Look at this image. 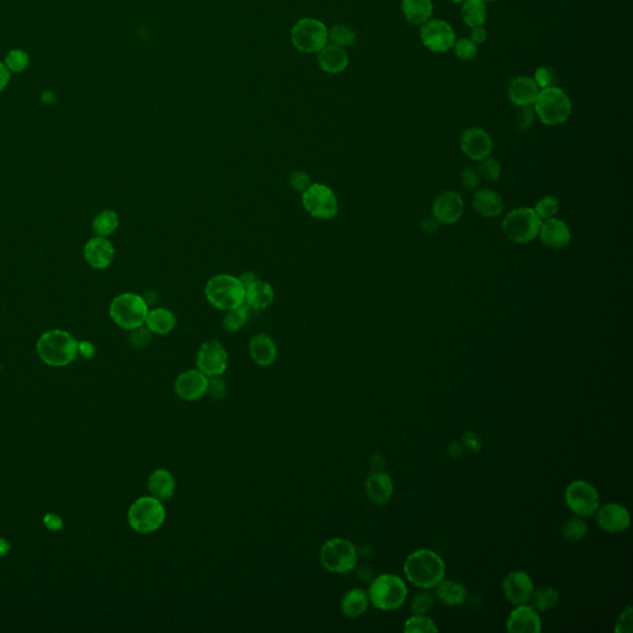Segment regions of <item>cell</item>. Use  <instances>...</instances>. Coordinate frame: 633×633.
<instances>
[{"label":"cell","mask_w":633,"mask_h":633,"mask_svg":"<svg viewBox=\"0 0 633 633\" xmlns=\"http://www.w3.org/2000/svg\"><path fill=\"white\" fill-rule=\"evenodd\" d=\"M404 571L409 583L421 589H433L445 576V564L435 552L418 549L407 557Z\"/></svg>","instance_id":"6da1fadb"},{"label":"cell","mask_w":633,"mask_h":633,"mask_svg":"<svg viewBox=\"0 0 633 633\" xmlns=\"http://www.w3.org/2000/svg\"><path fill=\"white\" fill-rule=\"evenodd\" d=\"M533 109L542 124L558 127L568 122L573 112V104L564 89L553 86L540 91L533 103Z\"/></svg>","instance_id":"7a4b0ae2"},{"label":"cell","mask_w":633,"mask_h":633,"mask_svg":"<svg viewBox=\"0 0 633 633\" xmlns=\"http://www.w3.org/2000/svg\"><path fill=\"white\" fill-rule=\"evenodd\" d=\"M36 350L45 364L56 367L66 366L79 354V341L67 331H46L38 341Z\"/></svg>","instance_id":"3957f363"},{"label":"cell","mask_w":633,"mask_h":633,"mask_svg":"<svg viewBox=\"0 0 633 633\" xmlns=\"http://www.w3.org/2000/svg\"><path fill=\"white\" fill-rule=\"evenodd\" d=\"M409 589L399 576L394 574H381L372 580L367 596L376 609L382 611H394L404 604Z\"/></svg>","instance_id":"277c9868"},{"label":"cell","mask_w":633,"mask_h":633,"mask_svg":"<svg viewBox=\"0 0 633 633\" xmlns=\"http://www.w3.org/2000/svg\"><path fill=\"white\" fill-rule=\"evenodd\" d=\"M205 297L219 311H230L245 303V287L238 278L217 275L205 286Z\"/></svg>","instance_id":"5b68a950"},{"label":"cell","mask_w":633,"mask_h":633,"mask_svg":"<svg viewBox=\"0 0 633 633\" xmlns=\"http://www.w3.org/2000/svg\"><path fill=\"white\" fill-rule=\"evenodd\" d=\"M166 520L162 501L154 496L137 498L127 511V522L134 531L142 535L156 532Z\"/></svg>","instance_id":"8992f818"},{"label":"cell","mask_w":633,"mask_h":633,"mask_svg":"<svg viewBox=\"0 0 633 633\" xmlns=\"http://www.w3.org/2000/svg\"><path fill=\"white\" fill-rule=\"evenodd\" d=\"M542 219L533 208L521 207L507 213L502 220V232L517 244H528L538 238Z\"/></svg>","instance_id":"52a82bcc"},{"label":"cell","mask_w":633,"mask_h":633,"mask_svg":"<svg viewBox=\"0 0 633 633\" xmlns=\"http://www.w3.org/2000/svg\"><path fill=\"white\" fill-rule=\"evenodd\" d=\"M109 313L117 326L132 331L144 326L149 313V304L139 295L122 293L113 300Z\"/></svg>","instance_id":"ba28073f"},{"label":"cell","mask_w":633,"mask_h":633,"mask_svg":"<svg viewBox=\"0 0 633 633\" xmlns=\"http://www.w3.org/2000/svg\"><path fill=\"white\" fill-rule=\"evenodd\" d=\"M319 560L328 571L346 574L358 564V551L349 540L331 538L321 546Z\"/></svg>","instance_id":"9c48e42d"},{"label":"cell","mask_w":633,"mask_h":633,"mask_svg":"<svg viewBox=\"0 0 633 633\" xmlns=\"http://www.w3.org/2000/svg\"><path fill=\"white\" fill-rule=\"evenodd\" d=\"M291 38L298 51L318 52L328 42V29L319 20L303 18L293 26Z\"/></svg>","instance_id":"30bf717a"},{"label":"cell","mask_w":633,"mask_h":633,"mask_svg":"<svg viewBox=\"0 0 633 633\" xmlns=\"http://www.w3.org/2000/svg\"><path fill=\"white\" fill-rule=\"evenodd\" d=\"M565 503L576 516L590 517L600 507L598 489L585 480L570 482L565 489Z\"/></svg>","instance_id":"8fae6325"},{"label":"cell","mask_w":633,"mask_h":633,"mask_svg":"<svg viewBox=\"0 0 633 633\" xmlns=\"http://www.w3.org/2000/svg\"><path fill=\"white\" fill-rule=\"evenodd\" d=\"M302 205L308 215L318 219H331L339 210L336 193L321 183H313L303 192Z\"/></svg>","instance_id":"7c38bea8"},{"label":"cell","mask_w":633,"mask_h":633,"mask_svg":"<svg viewBox=\"0 0 633 633\" xmlns=\"http://www.w3.org/2000/svg\"><path fill=\"white\" fill-rule=\"evenodd\" d=\"M419 38L426 49L434 54H445L453 50L457 34L448 21L430 19L421 26Z\"/></svg>","instance_id":"4fadbf2b"},{"label":"cell","mask_w":633,"mask_h":633,"mask_svg":"<svg viewBox=\"0 0 633 633\" xmlns=\"http://www.w3.org/2000/svg\"><path fill=\"white\" fill-rule=\"evenodd\" d=\"M197 367L208 377L224 374L228 367V353L218 341H208L197 353Z\"/></svg>","instance_id":"5bb4252c"},{"label":"cell","mask_w":633,"mask_h":633,"mask_svg":"<svg viewBox=\"0 0 633 633\" xmlns=\"http://www.w3.org/2000/svg\"><path fill=\"white\" fill-rule=\"evenodd\" d=\"M492 147L494 144L490 134L482 127H468L460 137V150L472 161L480 162L490 156Z\"/></svg>","instance_id":"9a60e30c"},{"label":"cell","mask_w":633,"mask_h":633,"mask_svg":"<svg viewBox=\"0 0 633 633\" xmlns=\"http://www.w3.org/2000/svg\"><path fill=\"white\" fill-rule=\"evenodd\" d=\"M464 200L455 190H445L434 200L432 215L440 224L458 223L463 217Z\"/></svg>","instance_id":"2e32d148"},{"label":"cell","mask_w":633,"mask_h":633,"mask_svg":"<svg viewBox=\"0 0 633 633\" xmlns=\"http://www.w3.org/2000/svg\"><path fill=\"white\" fill-rule=\"evenodd\" d=\"M503 595L510 604H527L531 599L532 593L535 590V584L531 576L526 571L515 570L506 575L502 581Z\"/></svg>","instance_id":"e0dca14e"},{"label":"cell","mask_w":633,"mask_h":633,"mask_svg":"<svg viewBox=\"0 0 633 633\" xmlns=\"http://www.w3.org/2000/svg\"><path fill=\"white\" fill-rule=\"evenodd\" d=\"M596 522L603 531L608 533H622L631 525L629 512L624 505L610 502L596 510Z\"/></svg>","instance_id":"ac0fdd59"},{"label":"cell","mask_w":633,"mask_h":633,"mask_svg":"<svg viewBox=\"0 0 633 633\" xmlns=\"http://www.w3.org/2000/svg\"><path fill=\"white\" fill-rule=\"evenodd\" d=\"M208 381L210 377L198 369L185 371L176 379V394L185 401H197L207 395Z\"/></svg>","instance_id":"d6986e66"},{"label":"cell","mask_w":633,"mask_h":633,"mask_svg":"<svg viewBox=\"0 0 633 633\" xmlns=\"http://www.w3.org/2000/svg\"><path fill=\"white\" fill-rule=\"evenodd\" d=\"M506 629L511 633H540L542 631L541 616L532 606L517 605L507 619Z\"/></svg>","instance_id":"ffe728a7"},{"label":"cell","mask_w":633,"mask_h":633,"mask_svg":"<svg viewBox=\"0 0 633 633\" xmlns=\"http://www.w3.org/2000/svg\"><path fill=\"white\" fill-rule=\"evenodd\" d=\"M538 236L541 238L542 243L548 248L559 250L569 245L571 232L569 225L566 224L564 220L553 217L549 219L542 220Z\"/></svg>","instance_id":"44dd1931"},{"label":"cell","mask_w":633,"mask_h":633,"mask_svg":"<svg viewBox=\"0 0 633 633\" xmlns=\"http://www.w3.org/2000/svg\"><path fill=\"white\" fill-rule=\"evenodd\" d=\"M540 91L541 89L537 86L533 77L518 76L508 84L507 97L517 107L533 106Z\"/></svg>","instance_id":"7402d4cb"},{"label":"cell","mask_w":633,"mask_h":633,"mask_svg":"<svg viewBox=\"0 0 633 633\" xmlns=\"http://www.w3.org/2000/svg\"><path fill=\"white\" fill-rule=\"evenodd\" d=\"M84 258L92 268H107L114 258L112 243L104 236L91 239L84 246Z\"/></svg>","instance_id":"603a6c76"},{"label":"cell","mask_w":633,"mask_h":633,"mask_svg":"<svg viewBox=\"0 0 633 633\" xmlns=\"http://www.w3.org/2000/svg\"><path fill=\"white\" fill-rule=\"evenodd\" d=\"M249 353L253 363L263 367L273 365L278 358V348L275 341L265 333H258L253 336L249 344Z\"/></svg>","instance_id":"cb8c5ba5"},{"label":"cell","mask_w":633,"mask_h":633,"mask_svg":"<svg viewBox=\"0 0 633 633\" xmlns=\"http://www.w3.org/2000/svg\"><path fill=\"white\" fill-rule=\"evenodd\" d=\"M366 495L376 505H385L390 501L394 492V481L385 472H375L367 477L365 484Z\"/></svg>","instance_id":"d4e9b609"},{"label":"cell","mask_w":633,"mask_h":633,"mask_svg":"<svg viewBox=\"0 0 633 633\" xmlns=\"http://www.w3.org/2000/svg\"><path fill=\"white\" fill-rule=\"evenodd\" d=\"M318 64L326 74H341L348 67L349 57L339 46L326 45L318 51Z\"/></svg>","instance_id":"484cf974"},{"label":"cell","mask_w":633,"mask_h":633,"mask_svg":"<svg viewBox=\"0 0 633 633\" xmlns=\"http://www.w3.org/2000/svg\"><path fill=\"white\" fill-rule=\"evenodd\" d=\"M472 203L474 210L484 218H496L498 215H501L503 210L501 195L489 188L477 190L474 195Z\"/></svg>","instance_id":"4316f807"},{"label":"cell","mask_w":633,"mask_h":633,"mask_svg":"<svg viewBox=\"0 0 633 633\" xmlns=\"http://www.w3.org/2000/svg\"><path fill=\"white\" fill-rule=\"evenodd\" d=\"M275 300V292L271 285L256 280L245 287V304L255 311H263L270 307Z\"/></svg>","instance_id":"83f0119b"},{"label":"cell","mask_w":633,"mask_h":633,"mask_svg":"<svg viewBox=\"0 0 633 633\" xmlns=\"http://www.w3.org/2000/svg\"><path fill=\"white\" fill-rule=\"evenodd\" d=\"M147 489L152 496L156 497L160 501L170 500L175 495V477L166 469H157L149 477Z\"/></svg>","instance_id":"f1b7e54d"},{"label":"cell","mask_w":633,"mask_h":633,"mask_svg":"<svg viewBox=\"0 0 633 633\" xmlns=\"http://www.w3.org/2000/svg\"><path fill=\"white\" fill-rule=\"evenodd\" d=\"M401 11L409 24L422 26L433 16V3L432 0H401Z\"/></svg>","instance_id":"f546056e"},{"label":"cell","mask_w":633,"mask_h":633,"mask_svg":"<svg viewBox=\"0 0 633 633\" xmlns=\"http://www.w3.org/2000/svg\"><path fill=\"white\" fill-rule=\"evenodd\" d=\"M370 600L367 593L361 589H351L343 596L341 603V614L349 619L360 617L369 608Z\"/></svg>","instance_id":"4dcf8cb0"},{"label":"cell","mask_w":633,"mask_h":633,"mask_svg":"<svg viewBox=\"0 0 633 633\" xmlns=\"http://www.w3.org/2000/svg\"><path fill=\"white\" fill-rule=\"evenodd\" d=\"M435 595L439 601L447 606H459L467 599V588L459 581L443 579L435 586Z\"/></svg>","instance_id":"1f68e13d"},{"label":"cell","mask_w":633,"mask_h":633,"mask_svg":"<svg viewBox=\"0 0 633 633\" xmlns=\"http://www.w3.org/2000/svg\"><path fill=\"white\" fill-rule=\"evenodd\" d=\"M147 326L149 331L154 334L166 336L170 331H173L176 326V316L170 309L166 308H156L147 313Z\"/></svg>","instance_id":"d6a6232c"},{"label":"cell","mask_w":633,"mask_h":633,"mask_svg":"<svg viewBox=\"0 0 633 633\" xmlns=\"http://www.w3.org/2000/svg\"><path fill=\"white\" fill-rule=\"evenodd\" d=\"M462 18L470 29L484 26L487 19L486 3L482 0H467L462 4Z\"/></svg>","instance_id":"836d02e7"},{"label":"cell","mask_w":633,"mask_h":633,"mask_svg":"<svg viewBox=\"0 0 633 633\" xmlns=\"http://www.w3.org/2000/svg\"><path fill=\"white\" fill-rule=\"evenodd\" d=\"M559 593L552 586H542L540 589L533 590L531 601L532 608L540 611H548L558 604Z\"/></svg>","instance_id":"e575fe53"},{"label":"cell","mask_w":633,"mask_h":633,"mask_svg":"<svg viewBox=\"0 0 633 633\" xmlns=\"http://www.w3.org/2000/svg\"><path fill=\"white\" fill-rule=\"evenodd\" d=\"M119 227V217L114 210H103L102 213L93 220V230L97 233L98 236H108L112 235Z\"/></svg>","instance_id":"d590c367"},{"label":"cell","mask_w":633,"mask_h":633,"mask_svg":"<svg viewBox=\"0 0 633 633\" xmlns=\"http://www.w3.org/2000/svg\"><path fill=\"white\" fill-rule=\"evenodd\" d=\"M588 531H589L588 523L583 520V517H571L565 522L564 526L561 528V537L566 542L576 543V542L584 540L588 535Z\"/></svg>","instance_id":"8d00e7d4"},{"label":"cell","mask_w":633,"mask_h":633,"mask_svg":"<svg viewBox=\"0 0 633 633\" xmlns=\"http://www.w3.org/2000/svg\"><path fill=\"white\" fill-rule=\"evenodd\" d=\"M224 319H223V328L229 333L238 331L241 326L248 321L250 316V307L248 304H241L239 307L227 311Z\"/></svg>","instance_id":"74e56055"},{"label":"cell","mask_w":633,"mask_h":633,"mask_svg":"<svg viewBox=\"0 0 633 633\" xmlns=\"http://www.w3.org/2000/svg\"><path fill=\"white\" fill-rule=\"evenodd\" d=\"M328 40L341 49L349 47L356 42L355 31L346 25H334L331 30H328Z\"/></svg>","instance_id":"f35d334b"},{"label":"cell","mask_w":633,"mask_h":633,"mask_svg":"<svg viewBox=\"0 0 633 633\" xmlns=\"http://www.w3.org/2000/svg\"><path fill=\"white\" fill-rule=\"evenodd\" d=\"M404 631L406 633H434L438 632V627L428 616L414 615L404 622Z\"/></svg>","instance_id":"ab89813d"},{"label":"cell","mask_w":633,"mask_h":633,"mask_svg":"<svg viewBox=\"0 0 633 633\" xmlns=\"http://www.w3.org/2000/svg\"><path fill=\"white\" fill-rule=\"evenodd\" d=\"M501 165L498 164V161L486 157L480 161L477 173L480 176V178H484L487 182H497L501 177Z\"/></svg>","instance_id":"60d3db41"},{"label":"cell","mask_w":633,"mask_h":633,"mask_svg":"<svg viewBox=\"0 0 633 633\" xmlns=\"http://www.w3.org/2000/svg\"><path fill=\"white\" fill-rule=\"evenodd\" d=\"M535 212L542 220L553 218L559 210V200L554 195H546L537 202L535 205Z\"/></svg>","instance_id":"b9f144b4"},{"label":"cell","mask_w":633,"mask_h":633,"mask_svg":"<svg viewBox=\"0 0 633 633\" xmlns=\"http://www.w3.org/2000/svg\"><path fill=\"white\" fill-rule=\"evenodd\" d=\"M433 596L428 591H419L411 601V612L414 615H426L433 608Z\"/></svg>","instance_id":"7bdbcfd3"},{"label":"cell","mask_w":633,"mask_h":633,"mask_svg":"<svg viewBox=\"0 0 633 633\" xmlns=\"http://www.w3.org/2000/svg\"><path fill=\"white\" fill-rule=\"evenodd\" d=\"M454 54L462 61H473L477 56V45L470 39H459L453 46Z\"/></svg>","instance_id":"ee69618b"},{"label":"cell","mask_w":633,"mask_h":633,"mask_svg":"<svg viewBox=\"0 0 633 633\" xmlns=\"http://www.w3.org/2000/svg\"><path fill=\"white\" fill-rule=\"evenodd\" d=\"M29 56L21 50H11L5 57V64L10 72H21L29 66Z\"/></svg>","instance_id":"f6af8a7d"},{"label":"cell","mask_w":633,"mask_h":633,"mask_svg":"<svg viewBox=\"0 0 633 633\" xmlns=\"http://www.w3.org/2000/svg\"><path fill=\"white\" fill-rule=\"evenodd\" d=\"M533 79L540 89H544V88L557 86L558 74L555 72L554 69L548 67V66H541L536 69Z\"/></svg>","instance_id":"bcb514c9"},{"label":"cell","mask_w":633,"mask_h":633,"mask_svg":"<svg viewBox=\"0 0 633 633\" xmlns=\"http://www.w3.org/2000/svg\"><path fill=\"white\" fill-rule=\"evenodd\" d=\"M536 120V113L533 109V106H525V107H518L516 114V127L526 132L533 125V122Z\"/></svg>","instance_id":"7dc6e473"},{"label":"cell","mask_w":633,"mask_h":633,"mask_svg":"<svg viewBox=\"0 0 633 633\" xmlns=\"http://www.w3.org/2000/svg\"><path fill=\"white\" fill-rule=\"evenodd\" d=\"M616 633H632L633 631V610L631 606H626L622 612L620 614L619 619L615 626Z\"/></svg>","instance_id":"c3c4849f"},{"label":"cell","mask_w":633,"mask_h":633,"mask_svg":"<svg viewBox=\"0 0 633 633\" xmlns=\"http://www.w3.org/2000/svg\"><path fill=\"white\" fill-rule=\"evenodd\" d=\"M150 341H152V331H149L147 326H137L135 329H132V333L129 336L130 344L135 348L147 346Z\"/></svg>","instance_id":"681fc988"},{"label":"cell","mask_w":633,"mask_h":633,"mask_svg":"<svg viewBox=\"0 0 633 633\" xmlns=\"http://www.w3.org/2000/svg\"><path fill=\"white\" fill-rule=\"evenodd\" d=\"M480 176L473 167H465L460 175V182L464 190H474L480 185Z\"/></svg>","instance_id":"f907efd6"},{"label":"cell","mask_w":633,"mask_h":633,"mask_svg":"<svg viewBox=\"0 0 633 633\" xmlns=\"http://www.w3.org/2000/svg\"><path fill=\"white\" fill-rule=\"evenodd\" d=\"M225 392H227V386H225V381L222 379V376L210 377L207 394H210L212 399H223L225 396Z\"/></svg>","instance_id":"816d5d0a"},{"label":"cell","mask_w":633,"mask_h":633,"mask_svg":"<svg viewBox=\"0 0 633 633\" xmlns=\"http://www.w3.org/2000/svg\"><path fill=\"white\" fill-rule=\"evenodd\" d=\"M290 183H291L295 190H298V192H302V193L307 190L309 186L312 185L311 183V177L306 172H303V171H295L291 177H290Z\"/></svg>","instance_id":"f5cc1de1"},{"label":"cell","mask_w":633,"mask_h":633,"mask_svg":"<svg viewBox=\"0 0 633 633\" xmlns=\"http://www.w3.org/2000/svg\"><path fill=\"white\" fill-rule=\"evenodd\" d=\"M464 445L473 453H477L481 449V440L479 438V435L475 433L464 434L463 437Z\"/></svg>","instance_id":"db71d44e"},{"label":"cell","mask_w":633,"mask_h":633,"mask_svg":"<svg viewBox=\"0 0 633 633\" xmlns=\"http://www.w3.org/2000/svg\"><path fill=\"white\" fill-rule=\"evenodd\" d=\"M44 525L50 531H59L64 527V521L55 513H47L44 517Z\"/></svg>","instance_id":"11a10c76"},{"label":"cell","mask_w":633,"mask_h":633,"mask_svg":"<svg viewBox=\"0 0 633 633\" xmlns=\"http://www.w3.org/2000/svg\"><path fill=\"white\" fill-rule=\"evenodd\" d=\"M469 39L474 41L477 46L480 44H484L487 39L486 30H485L484 26H477V28H473L472 31H470V38H469Z\"/></svg>","instance_id":"9f6ffc18"},{"label":"cell","mask_w":633,"mask_h":633,"mask_svg":"<svg viewBox=\"0 0 633 633\" xmlns=\"http://www.w3.org/2000/svg\"><path fill=\"white\" fill-rule=\"evenodd\" d=\"M439 227H440V223L434 217L424 219L422 223V230L426 234H434L439 229Z\"/></svg>","instance_id":"6f0895ef"},{"label":"cell","mask_w":633,"mask_h":633,"mask_svg":"<svg viewBox=\"0 0 633 633\" xmlns=\"http://www.w3.org/2000/svg\"><path fill=\"white\" fill-rule=\"evenodd\" d=\"M79 353L81 355L89 359V358H92V356L94 355L96 349H94L92 343H89V341H81V343H79Z\"/></svg>","instance_id":"680465c9"},{"label":"cell","mask_w":633,"mask_h":633,"mask_svg":"<svg viewBox=\"0 0 633 633\" xmlns=\"http://www.w3.org/2000/svg\"><path fill=\"white\" fill-rule=\"evenodd\" d=\"M10 81V71L6 64L0 62V92L4 89Z\"/></svg>","instance_id":"91938a15"},{"label":"cell","mask_w":633,"mask_h":633,"mask_svg":"<svg viewBox=\"0 0 633 633\" xmlns=\"http://www.w3.org/2000/svg\"><path fill=\"white\" fill-rule=\"evenodd\" d=\"M239 280H240V281L243 283L244 287H246V286H249V285H251V283H255V281L258 280V278H256V276H255L253 273H250V271H248V273H244L243 275H241V276L239 278Z\"/></svg>","instance_id":"94428289"},{"label":"cell","mask_w":633,"mask_h":633,"mask_svg":"<svg viewBox=\"0 0 633 633\" xmlns=\"http://www.w3.org/2000/svg\"><path fill=\"white\" fill-rule=\"evenodd\" d=\"M462 453H463V448H462L460 444L453 442V443L449 445V454L452 457H459V455H462Z\"/></svg>","instance_id":"6125c7cd"},{"label":"cell","mask_w":633,"mask_h":633,"mask_svg":"<svg viewBox=\"0 0 633 633\" xmlns=\"http://www.w3.org/2000/svg\"><path fill=\"white\" fill-rule=\"evenodd\" d=\"M10 551V544L4 538H0V557H5Z\"/></svg>","instance_id":"be15d7a7"},{"label":"cell","mask_w":633,"mask_h":633,"mask_svg":"<svg viewBox=\"0 0 633 633\" xmlns=\"http://www.w3.org/2000/svg\"><path fill=\"white\" fill-rule=\"evenodd\" d=\"M452 1H453L454 4L462 5V4H464V3H465V1H467V0H452Z\"/></svg>","instance_id":"e7e4bbea"},{"label":"cell","mask_w":633,"mask_h":633,"mask_svg":"<svg viewBox=\"0 0 633 633\" xmlns=\"http://www.w3.org/2000/svg\"><path fill=\"white\" fill-rule=\"evenodd\" d=\"M482 1H485V3H494V1H498V0H482Z\"/></svg>","instance_id":"03108f58"}]
</instances>
